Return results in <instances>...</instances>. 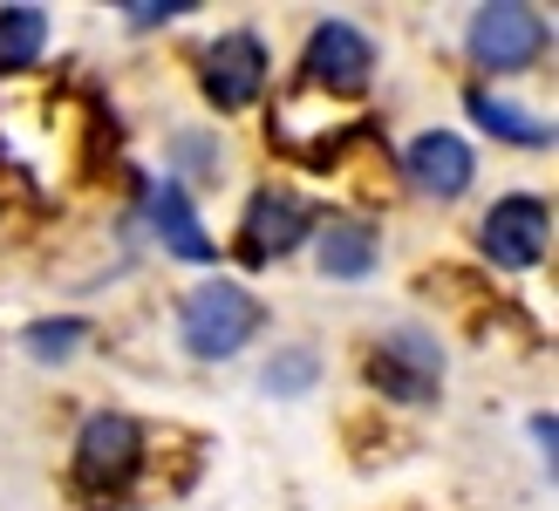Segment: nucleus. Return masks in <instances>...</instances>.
I'll return each mask as SVG.
<instances>
[{
	"mask_svg": "<svg viewBox=\"0 0 559 511\" xmlns=\"http://www.w3.org/2000/svg\"><path fill=\"white\" fill-rule=\"evenodd\" d=\"M178 14H191V0H130L123 8L130 27H157V21H178Z\"/></svg>",
	"mask_w": 559,
	"mask_h": 511,
	"instance_id": "2eb2a0df",
	"label": "nucleus"
},
{
	"mask_svg": "<svg viewBox=\"0 0 559 511\" xmlns=\"http://www.w3.org/2000/svg\"><path fill=\"white\" fill-rule=\"evenodd\" d=\"M464 103H471V117H478L491 136H506V144H525V151H546L552 144V123L525 117V109H512V103H498L491 90H471Z\"/></svg>",
	"mask_w": 559,
	"mask_h": 511,
	"instance_id": "ddd939ff",
	"label": "nucleus"
},
{
	"mask_svg": "<svg viewBox=\"0 0 559 511\" xmlns=\"http://www.w3.org/2000/svg\"><path fill=\"white\" fill-rule=\"evenodd\" d=\"M260 321H266V307L246 294L239 280H205V287L185 294L178 334H185V348L199 361H226V355H239L246 341L260 334Z\"/></svg>",
	"mask_w": 559,
	"mask_h": 511,
	"instance_id": "f257e3e1",
	"label": "nucleus"
},
{
	"mask_svg": "<svg viewBox=\"0 0 559 511\" xmlns=\"http://www.w3.org/2000/svg\"><path fill=\"white\" fill-rule=\"evenodd\" d=\"M144 212H151V225H157V239L178 252V260H212V239H205V225H199V212H191V198H185V185H171V178H151L144 185Z\"/></svg>",
	"mask_w": 559,
	"mask_h": 511,
	"instance_id": "9d476101",
	"label": "nucleus"
},
{
	"mask_svg": "<svg viewBox=\"0 0 559 511\" xmlns=\"http://www.w3.org/2000/svg\"><path fill=\"white\" fill-rule=\"evenodd\" d=\"M478 246H485L491 266H512V273L539 266L546 246H552V205L546 198H525V191L498 198V205L485 212V225H478Z\"/></svg>",
	"mask_w": 559,
	"mask_h": 511,
	"instance_id": "f03ea898",
	"label": "nucleus"
},
{
	"mask_svg": "<svg viewBox=\"0 0 559 511\" xmlns=\"http://www.w3.org/2000/svg\"><path fill=\"white\" fill-rule=\"evenodd\" d=\"M307 233H314V212H307L294 191H260L253 205H246V260H280V252H294Z\"/></svg>",
	"mask_w": 559,
	"mask_h": 511,
	"instance_id": "6e6552de",
	"label": "nucleus"
},
{
	"mask_svg": "<svg viewBox=\"0 0 559 511\" xmlns=\"http://www.w3.org/2000/svg\"><path fill=\"white\" fill-rule=\"evenodd\" d=\"M321 273L328 280H369L376 273V233H369V225H361V218H328Z\"/></svg>",
	"mask_w": 559,
	"mask_h": 511,
	"instance_id": "9b49d317",
	"label": "nucleus"
},
{
	"mask_svg": "<svg viewBox=\"0 0 559 511\" xmlns=\"http://www.w3.org/2000/svg\"><path fill=\"white\" fill-rule=\"evenodd\" d=\"M300 69H307L314 90L361 96V90H369V75H376V41L361 35V27H348V21H321L314 35H307Z\"/></svg>",
	"mask_w": 559,
	"mask_h": 511,
	"instance_id": "39448f33",
	"label": "nucleus"
},
{
	"mask_svg": "<svg viewBox=\"0 0 559 511\" xmlns=\"http://www.w3.org/2000/svg\"><path fill=\"white\" fill-rule=\"evenodd\" d=\"M546 48V21L519 0H498V8H478L471 14V62L506 75V69H525L533 55Z\"/></svg>",
	"mask_w": 559,
	"mask_h": 511,
	"instance_id": "423d86ee",
	"label": "nucleus"
},
{
	"mask_svg": "<svg viewBox=\"0 0 559 511\" xmlns=\"http://www.w3.org/2000/svg\"><path fill=\"white\" fill-rule=\"evenodd\" d=\"M266 41L260 35H246V27H233V35H218L212 48H205V96L218 103V109H246L260 90H266Z\"/></svg>",
	"mask_w": 559,
	"mask_h": 511,
	"instance_id": "0eeeda50",
	"label": "nucleus"
},
{
	"mask_svg": "<svg viewBox=\"0 0 559 511\" xmlns=\"http://www.w3.org/2000/svg\"><path fill=\"white\" fill-rule=\"evenodd\" d=\"M48 48V14L41 8H0V75L35 69Z\"/></svg>",
	"mask_w": 559,
	"mask_h": 511,
	"instance_id": "f8f14e48",
	"label": "nucleus"
},
{
	"mask_svg": "<svg viewBox=\"0 0 559 511\" xmlns=\"http://www.w3.org/2000/svg\"><path fill=\"white\" fill-rule=\"evenodd\" d=\"M409 178H416V191H430V198H457L471 178H478V164H471V144L457 130H424L409 144Z\"/></svg>",
	"mask_w": 559,
	"mask_h": 511,
	"instance_id": "1a4fd4ad",
	"label": "nucleus"
},
{
	"mask_svg": "<svg viewBox=\"0 0 559 511\" xmlns=\"http://www.w3.org/2000/svg\"><path fill=\"white\" fill-rule=\"evenodd\" d=\"M82 334H90V321H35V328H27V355L62 361V355L82 348Z\"/></svg>",
	"mask_w": 559,
	"mask_h": 511,
	"instance_id": "4468645a",
	"label": "nucleus"
},
{
	"mask_svg": "<svg viewBox=\"0 0 559 511\" xmlns=\"http://www.w3.org/2000/svg\"><path fill=\"white\" fill-rule=\"evenodd\" d=\"M307 376H314V355H287L266 368V389H307Z\"/></svg>",
	"mask_w": 559,
	"mask_h": 511,
	"instance_id": "dca6fc26",
	"label": "nucleus"
},
{
	"mask_svg": "<svg viewBox=\"0 0 559 511\" xmlns=\"http://www.w3.org/2000/svg\"><path fill=\"white\" fill-rule=\"evenodd\" d=\"M369 382L382 395H396V403H430L437 382H443V348H437L430 334H416V328H396V334L376 341Z\"/></svg>",
	"mask_w": 559,
	"mask_h": 511,
	"instance_id": "20e7f679",
	"label": "nucleus"
},
{
	"mask_svg": "<svg viewBox=\"0 0 559 511\" xmlns=\"http://www.w3.org/2000/svg\"><path fill=\"white\" fill-rule=\"evenodd\" d=\"M136 464H144V430H136L130 416L103 409V416L82 423V437H75V477L90 491H123L130 477H136Z\"/></svg>",
	"mask_w": 559,
	"mask_h": 511,
	"instance_id": "7ed1b4c3",
	"label": "nucleus"
}]
</instances>
